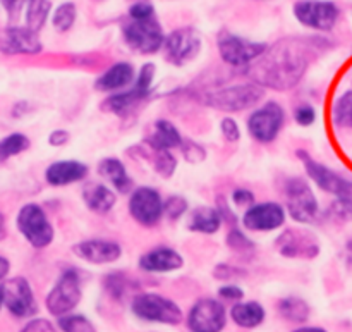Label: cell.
Returning <instances> with one entry per match:
<instances>
[{"label":"cell","instance_id":"cell-1","mask_svg":"<svg viewBox=\"0 0 352 332\" xmlns=\"http://www.w3.org/2000/svg\"><path fill=\"white\" fill-rule=\"evenodd\" d=\"M313 41L308 38H282L248 65L253 83L278 92L291 90L305 78L311 62Z\"/></svg>","mask_w":352,"mask_h":332},{"label":"cell","instance_id":"cell-2","mask_svg":"<svg viewBox=\"0 0 352 332\" xmlns=\"http://www.w3.org/2000/svg\"><path fill=\"white\" fill-rule=\"evenodd\" d=\"M263 96V86L256 85V83H241V85L226 86V88H219L206 93L203 96V102L212 107V109L220 110V112L234 114L251 109L256 103H260Z\"/></svg>","mask_w":352,"mask_h":332},{"label":"cell","instance_id":"cell-3","mask_svg":"<svg viewBox=\"0 0 352 332\" xmlns=\"http://www.w3.org/2000/svg\"><path fill=\"white\" fill-rule=\"evenodd\" d=\"M298 157L305 164V171L308 174V178L322 191L333 195L337 198V203L352 210V181L344 178L342 174L336 172L333 169L316 162L305 150H298Z\"/></svg>","mask_w":352,"mask_h":332},{"label":"cell","instance_id":"cell-4","mask_svg":"<svg viewBox=\"0 0 352 332\" xmlns=\"http://www.w3.org/2000/svg\"><path fill=\"white\" fill-rule=\"evenodd\" d=\"M131 312L140 320L164 326H179L184 319L181 307L157 293H140L131 302Z\"/></svg>","mask_w":352,"mask_h":332},{"label":"cell","instance_id":"cell-5","mask_svg":"<svg viewBox=\"0 0 352 332\" xmlns=\"http://www.w3.org/2000/svg\"><path fill=\"white\" fill-rule=\"evenodd\" d=\"M285 209L287 214L299 224L315 222L320 214L318 200L309 183L302 178H289L284 183Z\"/></svg>","mask_w":352,"mask_h":332},{"label":"cell","instance_id":"cell-6","mask_svg":"<svg viewBox=\"0 0 352 332\" xmlns=\"http://www.w3.org/2000/svg\"><path fill=\"white\" fill-rule=\"evenodd\" d=\"M122 37L127 47L138 54H157L165 41L164 28L157 16L146 19H131L122 26Z\"/></svg>","mask_w":352,"mask_h":332},{"label":"cell","instance_id":"cell-7","mask_svg":"<svg viewBox=\"0 0 352 332\" xmlns=\"http://www.w3.org/2000/svg\"><path fill=\"white\" fill-rule=\"evenodd\" d=\"M82 298L81 279L76 269H65L47 295L45 305L50 315L62 317L71 313Z\"/></svg>","mask_w":352,"mask_h":332},{"label":"cell","instance_id":"cell-8","mask_svg":"<svg viewBox=\"0 0 352 332\" xmlns=\"http://www.w3.org/2000/svg\"><path fill=\"white\" fill-rule=\"evenodd\" d=\"M267 43L248 40V38L229 33V31H222L217 38V48H219L220 57L232 68H248L267 50Z\"/></svg>","mask_w":352,"mask_h":332},{"label":"cell","instance_id":"cell-9","mask_svg":"<svg viewBox=\"0 0 352 332\" xmlns=\"http://www.w3.org/2000/svg\"><path fill=\"white\" fill-rule=\"evenodd\" d=\"M17 229L33 248H47L54 241L55 231L47 214L36 203H26L17 214Z\"/></svg>","mask_w":352,"mask_h":332},{"label":"cell","instance_id":"cell-10","mask_svg":"<svg viewBox=\"0 0 352 332\" xmlns=\"http://www.w3.org/2000/svg\"><path fill=\"white\" fill-rule=\"evenodd\" d=\"M292 12L298 23L315 31H332L340 16L337 3L330 0H299Z\"/></svg>","mask_w":352,"mask_h":332},{"label":"cell","instance_id":"cell-11","mask_svg":"<svg viewBox=\"0 0 352 332\" xmlns=\"http://www.w3.org/2000/svg\"><path fill=\"white\" fill-rule=\"evenodd\" d=\"M285 112L277 102H267L248 117V133L258 143H272L280 134Z\"/></svg>","mask_w":352,"mask_h":332},{"label":"cell","instance_id":"cell-12","mask_svg":"<svg viewBox=\"0 0 352 332\" xmlns=\"http://www.w3.org/2000/svg\"><path fill=\"white\" fill-rule=\"evenodd\" d=\"M131 217L143 227H153L164 217V198L151 186H140L129 196Z\"/></svg>","mask_w":352,"mask_h":332},{"label":"cell","instance_id":"cell-13","mask_svg":"<svg viewBox=\"0 0 352 332\" xmlns=\"http://www.w3.org/2000/svg\"><path fill=\"white\" fill-rule=\"evenodd\" d=\"M162 50L167 62L174 65H184L198 57L201 50V37L195 28H179L165 37Z\"/></svg>","mask_w":352,"mask_h":332},{"label":"cell","instance_id":"cell-14","mask_svg":"<svg viewBox=\"0 0 352 332\" xmlns=\"http://www.w3.org/2000/svg\"><path fill=\"white\" fill-rule=\"evenodd\" d=\"M226 326L227 310L219 300H198L188 313V327L191 332H223Z\"/></svg>","mask_w":352,"mask_h":332},{"label":"cell","instance_id":"cell-15","mask_svg":"<svg viewBox=\"0 0 352 332\" xmlns=\"http://www.w3.org/2000/svg\"><path fill=\"white\" fill-rule=\"evenodd\" d=\"M285 222V209L277 202L253 203L243 214V226L254 233L277 231Z\"/></svg>","mask_w":352,"mask_h":332},{"label":"cell","instance_id":"cell-16","mask_svg":"<svg viewBox=\"0 0 352 332\" xmlns=\"http://www.w3.org/2000/svg\"><path fill=\"white\" fill-rule=\"evenodd\" d=\"M3 305L17 319H28L38 312L36 300L28 279L12 278L3 282Z\"/></svg>","mask_w":352,"mask_h":332},{"label":"cell","instance_id":"cell-17","mask_svg":"<svg viewBox=\"0 0 352 332\" xmlns=\"http://www.w3.org/2000/svg\"><path fill=\"white\" fill-rule=\"evenodd\" d=\"M278 253L285 258H305L311 260L320 255V245L316 236L305 229H285L275 241Z\"/></svg>","mask_w":352,"mask_h":332},{"label":"cell","instance_id":"cell-18","mask_svg":"<svg viewBox=\"0 0 352 332\" xmlns=\"http://www.w3.org/2000/svg\"><path fill=\"white\" fill-rule=\"evenodd\" d=\"M43 50L36 31L28 26H10L0 31V52L7 55H34Z\"/></svg>","mask_w":352,"mask_h":332},{"label":"cell","instance_id":"cell-19","mask_svg":"<svg viewBox=\"0 0 352 332\" xmlns=\"http://www.w3.org/2000/svg\"><path fill=\"white\" fill-rule=\"evenodd\" d=\"M72 253L82 262H88L93 265H107L113 264L122 257V247L117 241L102 240V238H93V240L79 241L72 247Z\"/></svg>","mask_w":352,"mask_h":332},{"label":"cell","instance_id":"cell-20","mask_svg":"<svg viewBox=\"0 0 352 332\" xmlns=\"http://www.w3.org/2000/svg\"><path fill=\"white\" fill-rule=\"evenodd\" d=\"M184 258L170 247H157L140 257V269L150 274H167L182 269Z\"/></svg>","mask_w":352,"mask_h":332},{"label":"cell","instance_id":"cell-21","mask_svg":"<svg viewBox=\"0 0 352 332\" xmlns=\"http://www.w3.org/2000/svg\"><path fill=\"white\" fill-rule=\"evenodd\" d=\"M89 169L85 162L79 160H57L50 164L45 171V179L50 186L62 188V186L74 185L82 181L88 176Z\"/></svg>","mask_w":352,"mask_h":332},{"label":"cell","instance_id":"cell-22","mask_svg":"<svg viewBox=\"0 0 352 332\" xmlns=\"http://www.w3.org/2000/svg\"><path fill=\"white\" fill-rule=\"evenodd\" d=\"M136 79V71L129 62H116L110 65L102 76H98L95 81V90L103 93H117L126 90L133 85Z\"/></svg>","mask_w":352,"mask_h":332},{"label":"cell","instance_id":"cell-23","mask_svg":"<svg viewBox=\"0 0 352 332\" xmlns=\"http://www.w3.org/2000/svg\"><path fill=\"white\" fill-rule=\"evenodd\" d=\"M82 202L91 212L103 216L116 207L117 195L112 188L103 183H88L82 188Z\"/></svg>","mask_w":352,"mask_h":332},{"label":"cell","instance_id":"cell-24","mask_svg":"<svg viewBox=\"0 0 352 332\" xmlns=\"http://www.w3.org/2000/svg\"><path fill=\"white\" fill-rule=\"evenodd\" d=\"M98 174L110 183V186H112V189L116 193L127 195V193L133 191V179L127 174L126 165L119 158L107 157L103 160H100Z\"/></svg>","mask_w":352,"mask_h":332},{"label":"cell","instance_id":"cell-25","mask_svg":"<svg viewBox=\"0 0 352 332\" xmlns=\"http://www.w3.org/2000/svg\"><path fill=\"white\" fill-rule=\"evenodd\" d=\"M182 134L179 133V129L175 127L174 123L167 119H158L153 124V133L150 134V138L146 140V143L150 145V148L153 152L158 150H174L182 145Z\"/></svg>","mask_w":352,"mask_h":332},{"label":"cell","instance_id":"cell-26","mask_svg":"<svg viewBox=\"0 0 352 332\" xmlns=\"http://www.w3.org/2000/svg\"><path fill=\"white\" fill-rule=\"evenodd\" d=\"M223 217L215 207H196L189 212L188 229L199 234H215L219 233Z\"/></svg>","mask_w":352,"mask_h":332},{"label":"cell","instance_id":"cell-27","mask_svg":"<svg viewBox=\"0 0 352 332\" xmlns=\"http://www.w3.org/2000/svg\"><path fill=\"white\" fill-rule=\"evenodd\" d=\"M263 305L258 302H237L230 309V319L241 329H256L265 322Z\"/></svg>","mask_w":352,"mask_h":332},{"label":"cell","instance_id":"cell-28","mask_svg":"<svg viewBox=\"0 0 352 332\" xmlns=\"http://www.w3.org/2000/svg\"><path fill=\"white\" fill-rule=\"evenodd\" d=\"M150 96V93L141 92L136 86L133 85L131 90H122V92H117L113 95H110L107 98L105 107L110 110V112L117 114V116H126L127 112L134 109L138 103H141L143 100H146Z\"/></svg>","mask_w":352,"mask_h":332},{"label":"cell","instance_id":"cell-29","mask_svg":"<svg viewBox=\"0 0 352 332\" xmlns=\"http://www.w3.org/2000/svg\"><path fill=\"white\" fill-rule=\"evenodd\" d=\"M278 313L282 319L289 320V322L305 324L309 319L311 309L306 300L299 298V296H287L278 302Z\"/></svg>","mask_w":352,"mask_h":332},{"label":"cell","instance_id":"cell-30","mask_svg":"<svg viewBox=\"0 0 352 332\" xmlns=\"http://www.w3.org/2000/svg\"><path fill=\"white\" fill-rule=\"evenodd\" d=\"M50 12V0H26V26L38 33L45 26Z\"/></svg>","mask_w":352,"mask_h":332},{"label":"cell","instance_id":"cell-31","mask_svg":"<svg viewBox=\"0 0 352 332\" xmlns=\"http://www.w3.org/2000/svg\"><path fill=\"white\" fill-rule=\"evenodd\" d=\"M332 119L337 127L352 129V90H347L342 95L337 96L333 102Z\"/></svg>","mask_w":352,"mask_h":332},{"label":"cell","instance_id":"cell-32","mask_svg":"<svg viewBox=\"0 0 352 332\" xmlns=\"http://www.w3.org/2000/svg\"><path fill=\"white\" fill-rule=\"evenodd\" d=\"M78 17V9H76L74 2H62L58 3L52 14V26L58 31V33H67L76 23Z\"/></svg>","mask_w":352,"mask_h":332},{"label":"cell","instance_id":"cell-33","mask_svg":"<svg viewBox=\"0 0 352 332\" xmlns=\"http://www.w3.org/2000/svg\"><path fill=\"white\" fill-rule=\"evenodd\" d=\"M58 329L62 332H96L95 324L82 313H67V315L58 317Z\"/></svg>","mask_w":352,"mask_h":332},{"label":"cell","instance_id":"cell-34","mask_svg":"<svg viewBox=\"0 0 352 332\" xmlns=\"http://www.w3.org/2000/svg\"><path fill=\"white\" fill-rule=\"evenodd\" d=\"M131 286H133V282L122 272H112V274H107L105 279H103V288L113 300H122L129 293Z\"/></svg>","mask_w":352,"mask_h":332},{"label":"cell","instance_id":"cell-35","mask_svg":"<svg viewBox=\"0 0 352 332\" xmlns=\"http://www.w3.org/2000/svg\"><path fill=\"white\" fill-rule=\"evenodd\" d=\"M30 148V140L28 136L21 133H12L0 140V160H7V158L14 157V155L21 154V152Z\"/></svg>","mask_w":352,"mask_h":332},{"label":"cell","instance_id":"cell-36","mask_svg":"<svg viewBox=\"0 0 352 332\" xmlns=\"http://www.w3.org/2000/svg\"><path fill=\"white\" fill-rule=\"evenodd\" d=\"M153 167L157 174L162 176V178H172L175 169H177V158L172 154V150H158L155 152Z\"/></svg>","mask_w":352,"mask_h":332},{"label":"cell","instance_id":"cell-37","mask_svg":"<svg viewBox=\"0 0 352 332\" xmlns=\"http://www.w3.org/2000/svg\"><path fill=\"white\" fill-rule=\"evenodd\" d=\"M189 209V203L184 196L172 195L167 200H164V217L167 220H179Z\"/></svg>","mask_w":352,"mask_h":332},{"label":"cell","instance_id":"cell-38","mask_svg":"<svg viewBox=\"0 0 352 332\" xmlns=\"http://www.w3.org/2000/svg\"><path fill=\"white\" fill-rule=\"evenodd\" d=\"M155 76H157V65L153 62H146L140 68L138 71L136 79H134V86L141 92H146L151 93V88H153V81H155Z\"/></svg>","mask_w":352,"mask_h":332},{"label":"cell","instance_id":"cell-39","mask_svg":"<svg viewBox=\"0 0 352 332\" xmlns=\"http://www.w3.org/2000/svg\"><path fill=\"white\" fill-rule=\"evenodd\" d=\"M227 247L234 251H251L254 248V243L243 233L241 229H230L226 240Z\"/></svg>","mask_w":352,"mask_h":332},{"label":"cell","instance_id":"cell-40","mask_svg":"<svg viewBox=\"0 0 352 332\" xmlns=\"http://www.w3.org/2000/svg\"><path fill=\"white\" fill-rule=\"evenodd\" d=\"M179 148L188 162H201L206 157L205 148L192 140H182V145Z\"/></svg>","mask_w":352,"mask_h":332},{"label":"cell","instance_id":"cell-41","mask_svg":"<svg viewBox=\"0 0 352 332\" xmlns=\"http://www.w3.org/2000/svg\"><path fill=\"white\" fill-rule=\"evenodd\" d=\"M220 133H222V136L226 138V141H229V143H237V141L241 140V127L239 124H237L236 119H232V117H223L222 121H220Z\"/></svg>","mask_w":352,"mask_h":332},{"label":"cell","instance_id":"cell-42","mask_svg":"<svg viewBox=\"0 0 352 332\" xmlns=\"http://www.w3.org/2000/svg\"><path fill=\"white\" fill-rule=\"evenodd\" d=\"M294 121L302 127L313 126L316 121L315 107L309 105V103H302V105H299L298 109L294 110Z\"/></svg>","mask_w":352,"mask_h":332},{"label":"cell","instance_id":"cell-43","mask_svg":"<svg viewBox=\"0 0 352 332\" xmlns=\"http://www.w3.org/2000/svg\"><path fill=\"white\" fill-rule=\"evenodd\" d=\"M244 274H246V272L241 271V269L237 267H232V265L229 264H219L215 267V271H213V276H215V279H219V281H229V279L243 278Z\"/></svg>","mask_w":352,"mask_h":332},{"label":"cell","instance_id":"cell-44","mask_svg":"<svg viewBox=\"0 0 352 332\" xmlns=\"http://www.w3.org/2000/svg\"><path fill=\"white\" fill-rule=\"evenodd\" d=\"M153 16H157V14H155V7L150 2H134L129 7L131 19H146V17Z\"/></svg>","mask_w":352,"mask_h":332},{"label":"cell","instance_id":"cell-45","mask_svg":"<svg viewBox=\"0 0 352 332\" xmlns=\"http://www.w3.org/2000/svg\"><path fill=\"white\" fill-rule=\"evenodd\" d=\"M230 198H232V203L236 207H239V209H248V207H251L254 203V193L246 188H237L234 189Z\"/></svg>","mask_w":352,"mask_h":332},{"label":"cell","instance_id":"cell-46","mask_svg":"<svg viewBox=\"0 0 352 332\" xmlns=\"http://www.w3.org/2000/svg\"><path fill=\"white\" fill-rule=\"evenodd\" d=\"M219 296L222 300H226V302L237 303L244 298V291L237 284H226L222 288H219Z\"/></svg>","mask_w":352,"mask_h":332},{"label":"cell","instance_id":"cell-47","mask_svg":"<svg viewBox=\"0 0 352 332\" xmlns=\"http://www.w3.org/2000/svg\"><path fill=\"white\" fill-rule=\"evenodd\" d=\"M21 332H57V327L47 319H33L21 329Z\"/></svg>","mask_w":352,"mask_h":332},{"label":"cell","instance_id":"cell-48","mask_svg":"<svg viewBox=\"0 0 352 332\" xmlns=\"http://www.w3.org/2000/svg\"><path fill=\"white\" fill-rule=\"evenodd\" d=\"M2 2V7L6 9L7 16H9L10 21H16L19 17L21 10H23L26 0H0Z\"/></svg>","mask_w":352,"mask_h":332},{"label":"cell","instance_id":"cell-49","mask_svg":"<svg viewBox=\"0 0 352 332\" xmlns=\"http://www.w3.org/2000/svg\"><path fill=\"white\" fill-rule=\"evenodd\" d=\"M69 140H71V134L65 129H55L48 134V145L52 147H64L69 143Z\"/></svg>","mask_w":352,"mask_h":332},{"label":"cell","instance_id":"cell-50","mask_svg":"<svg viewBox=\"0 0 352 332\" xmlns=\"http://www.w3.org/2000/svg\"><path fill=\"white\" fill-rule=\"evenodd\" d=\"M9 269H10L9 260L3 257H0V281H2L7 274H9Z\"/></svg>","mask_w":352,"mask_h":332},{"label":"cell","instance_id":"cell-51","mask_svg":"<svg viewBox=\"0 0 352 332\" xmlns=\"http://www.w3.org/2000/svg\"><path fill=\"white\" fill-rule=\"evenodd\" d=\"M346 260H347V264L352 267V238H349L346 243Z\"/></svg>","mask_w":352,"mask_h":332},{"label":"cell","instance_id":"cell-52","mask_svg":"<svg viewBox=\"0 0 352 332\" xmlns=\"http://www.w3.org/2000/svg\"><path fill=\"white\" fill-rule=\"evenodd\" d=\"M294 332H327L323 327H299Z\"/></svg>","mask_w":352,"mask_h":332},{"label":"cell","instance_id":"cell-53","mask_svg":"<svg viewBox=\"0 0 352 332\" xmlns=\"http://www.w3.org/2000/svg\"><path fill=\"white\" fill-rule=\"evenodd\" d=\"M3 307V284H0V310Z\"/></svg>","mask_w":352,"mask_h":332},{"label":"cell","instance_id":"cell-54","mask_svg":"<svg viewBox=\"0 0 352 332\" xmlns=\"http://www.w3.org/2000/svg\"><path fill=\"white\" fill-rule=\"evenodd\" d=\"M3 233V216L0 214V234Z\"/></svg>","mask_w":352,"mask_h":332}]
</instances>
